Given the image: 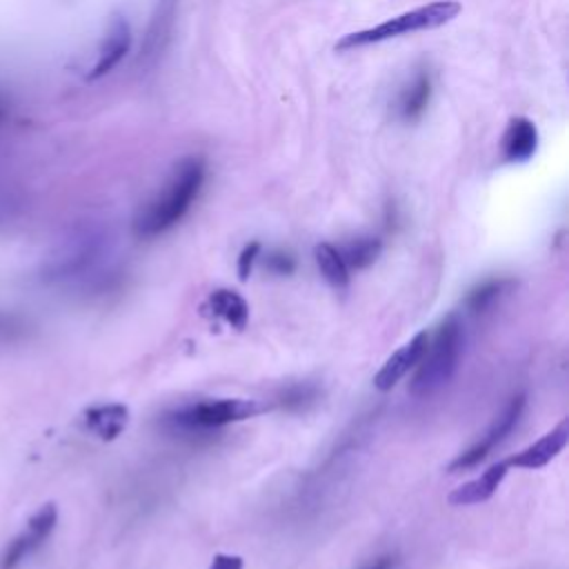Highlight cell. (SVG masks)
Wrapping results in <instances>:
<instances>
[{
  "label": "cell",
  "mask_w": 569,
  "mask_h": 569,
  "mask_svg": "<svg viewBox=\"0 0 569 569\" xmlns=\"http://www.w3.org/2000/svg\"><path fill=\"white\" fill-rule=\"evenodd\" d=\"M207 178V164L198 156L182 158L160 191L140 207L133 218V233L138 238H156L176 227L191 209L202 191Z\"/></svg>",
  "instance_id": "cell-1"
},
{
  "label": "cell",
  "mask_w": 569,
  "mask_h": 569,
  "mask_svg": "<svg viewBox=\"0 0 569 569\" xmlns=\"http://www.w3.org/2000/svg\"><path fill=\"white\" fill-rule=\"evenodd\" d=\"M465 347V327L462 320L451 313L447 316L440 327L436 329V336L427 342V349L416 365V376L409 385L411 393L416 398H427L440 391L456 373L460 356Z\"/></svg>",
  "instance_id": "cell-2"
},
{
  "label": "cell",
  "mask_w": 569,
  "mask_h": 569,
  "mask_svg": "<svg viewBox=\"0 0 569 569\" xmlns=\"http://www.w3.org/2000/svg\"><path fill=\"white\" fill-rule=\"evenodd\" d=\"M458 13H460V4L456 0H436V2H429L425 7H416L411 11L398 13V16L389 18V20L376 24V27L347 33L336 42V49L338 51H351V49H360V47H367V44L400 38V36H407V33L438 29V27L451 22Z\"/></svg>",
  "instance_id": "cell-3"
},
{
  "label": "cell",
  "mask_w": 569,
  "mask_h": 569,
  "mask_svg": "<svg viewBox=\"0 0 569 569\" xmlns=\"http://www.w3.org/2000/svg\"><path fill=\"white\" fill-rule=\"evenodd\" d=\"M267 407L258 400L247 398H218V400H200L182 405L169 411L167 425L176 431L184 433H209L231 422H240L262 413Z\"/></svg>",
  "instance_id": "cell-4"
},
{
  "label": "cell",
  "mask_w": 569,
  "mask_h": 569,
  "mask_svg": "<svg viewBox=\"0 0 569 569\" xmlns=\"http://www.w3.org/2000/svg\"><path fill=\"white\" fill-rule=\"evenodd\" d=\"M58 522V509L56 505H42L27 525L7 542V547L0 553V569H20L24 560H29L42 542L51 536Z\"/></svg>",
  "instance_id": "cell-5"
},
{
  "label": "cell",
  "mask_w": 569,
  "mask_h": 569,
  "mask_svg": "<svg viewBox=\"0 0 569 569\" xmlns=\"http://www.w3.org/2000/svg\"><path fill=\"white\" fill-rule=\"evenodd\" d=\"M525 405H527V396H525V393L511 396V400L505 405L502 413L491 422V427L485 431V436H482L476 445H471L467 451H462V453L449 465V471H451V473H456V471H467V469H473L476 465H480V462L516 429V425H518L520 418H522Z\"/></svg>",
  "instance_id": "cell-6"
},
{
  "label": "cell",
  "mask_w": 569,
  "mask_h": 569,
  "mask_svg": "<svg viewBox=\"0 0 569 569\" xmlns=\"http://www.w3.org/2000/svg\"><path fill=\"white\" fill-rule=\"evenodd\" d=\"M427 342H429L427 331H418L407 345L396 349L373 376V387L378 391H391L420 362L427 349Z\"/></svg>",
  "instance_id": "cell-7"
},
{
  "label": "cell",
  "mask_w": 569,
  "mask_h": 569,
  "mask_svg": "<svg viewBox=\"0 0 569 569\" xmlns=\"http://www.w3.org/2000/svg\"><path fill=\"white\" fill-rule=\"evenodd\" d=\"M569 440V422L567 418L560 420L551 431H547L542 438H538L536 442H531L529 447L520 449L518 453L507 458L509 469H540L547 462H551L567 445Z\"/></svg>",
  "instance_id": "cell-8"
},
{
  "label": "cell",
  "mask_w": 569,
  "mask_h": 569,
  "mask_svg": "<svg viewBox=\"0 0 569 569\" xmlns=\"http://www.w3.org/2000/svg\"><path fill=\"white\" fill-rule=\"evenodd\" d=\"M509 473V465L507 460H498L491 467H487L480 476L462 482L460 487H456L449 496L447 502L453 507H469V505H480L485 500H489L496 489L500 487V482L505 480V476Z\"/></svg>",
  "instance_id": "cell-9"
},
{
  "label": "cell",
  "mask_w": 569,
  "mask_h": 569,
  "mask_svg": "<svg viewBox=\"0 0 569 569\" xmlns=\"http://www.w3.org/2000/svg\"><path fill=\"white\" fill-rule=\"evenodd\" d=\"M131 47V29H129V22L120 16H116L109 24V31L104 36V42L98 51V60L96 64L91 67V73L89 78L96 80V78H102L107 76L111 69H116L120 64V60L127 56Z\"/></svg>",
  "instance_id": "cell-10"
},
{
  "label": "cell",
  "mask_w": 569,
  "mask_h": 569,
  "mask_svg": "<svg viewBox=\"0 0 569 569\" xmlns=\"http://www.w3.org/2000/svg\"><path fill=\"white\" fill-rule=\"evenodd\" d=\"M538 151V129L525 118L516 116L509 120L502 133V156L507 162H527Z\"/></svg>",
  "instance_id": "cell-11"
},
{
  "label": "cell",
  "mask_w": 569,
  "mask_h": 569,
  "mask_svg": "<svg viewBox=\"0 0 569 569\" xmlns=\"http://www.w3.org/2000/svg\"><path fill=\"white\" fill-rule=\"evenodd\" d=\"M202 313L213 316L231 325L233 329H244L249 322V305L247 300L233 289H216L202 302Z\"/></svg>",
  "instance_id": "cell-12"
},
{
  "label": "cell",
  "mask_w": 569,
  "mask_h": 569,
  "mask_svg": "<svg viewBox=\"0 0 569 569\" xmlns=\"http://www.w3.org/2000/svg\"><path fill=\"white\" fill-rule=\"evenodd\" d=\"M429 98H431V76L427 69H418L398 96L396 109H398L400 120H405V122L418 120L425 113V109L429 107Z\"/></svg>",
  "instance_id": "cell-13"
},
{
  "label": "cell",
  "mask_w": 569,
  "mask_h": 569,
  "mask_svg": "<svg viewBox=\"0 0 569 569\" xmlns=\"http://www.w3.org/2000/svg\"><path fill=\"white\" fill-rule=\"evenodd\" d=\"M129 422V409L120 402L111 405H98L84 411V425L89 431H93L102 440L118 438Z\"/></svg>",
  "instance_id": "cell-14"
},
{
  "label": "cell",
  "mask_w": 569,
  "mask_h": 569,
  "mask_svg": "<svg viewBox=\"0 0 569 569\" xmlns=\"http://www.w3.org/2000/svg\"><path fill=\"white\" fill-rule=\"evenodd\" d=\"M313 258H316V264H318L322 278L333 289H345L349 284V269H347L338 247H333L329 242H320L313 249Z\"/></svg>",
  "instance_id": "cell-15"
},
{
  "label": "cell",
  "mask_w": 569,
  "mask_h": 569,
  "mask_svg": "<svg viewBox=\"0 0 569 569\" xmlns=\"http://www.w3.org/2000/svg\"><path fill=\"white\" fill-rule=\"evenodd\" d=\"M347 269H367L373 264L382 251V242L376 236H358L342 247H338Z\"/></svg>",
  "instance_id": "cell-16"
},
{
  "label": "cell",
  "mask_w": 569,
  "mask_h": 569,
  "mask_svg": "<svg viewBox=\"0 0 569 569\" xmlns=\"http://www.w3.org/2000/svg\"><path fill=\"white\" fill-rule=\"evenodd\" d=\"M513 282L507 280V278H489L480 284H476L467 298H465V305L471 313H482L487 311L489 307H493V302L507 291V287H511Z\"/></svg>",
  "instance_id": "cell-17"
},
{
  "label": "cell",
  "mask_w": 569,
  "mask_h": 569,
  "mask_svg": "<svg viewBox=\"0 0 569 569\" xmlns=\"http://www.w3.org/2000/svg\"><path fill=\"white\" fill-rule=\"evenodd\" d=\"M318 400V389L313 385H291L278 396V405L287 411H305Z\"/></svg>",
  "instance_id": "cell-18"
},
{
  "label": "cell",
  "mask_w": 569,
  "mask_h": 569,
  "mask_svg": "<svg viewBox=\"0 0 569 569\" xmlns=\"http://www.w3.org/2000/svg\"><path fill=\"white\" fill-rule=\"evenodd\" d=\"M260 249H262V244L258 240H251L249 244L242 247V251L238 256V278L240 280H247L251 276L253 264L260 258Z\"/></svg>",
  "instance_id": "cell-19"
},
{
  "label": "cell",
  "mask_w": 569,
  "mask_h": 569,
  "mask_svg": "<svg viewBox=\"0 0 569 569\" xmlns=\"http://www.w3.org/2000/svg\"><path fill=\"white\" fill-rule=\"evenodd\" d=\"M264 264H267L269 271H273V273H278V276H289V273H293V269H296V260H293V256L287 253V251H271V253L267 256Z\"/></svg>",
  "instance_id": "cell-20"
},
{
  "label": "cell",
  "mask_w": 569,
  "mask_h": 569,
  "mask_svg": "<svg viewBox=\"0 0 569 569\" xmlns=\"http://www.w3.org/2000/svg\"><path fill=\"white\" fill-rule=\"evenodd\" d=\"M209 569H244V560L233 553H216Z\"/></svg>",
  "instance_id": "cell-21"
},
{
  "label": "cell",
  "mask_w": 569,
  "mask_h": 569,
  "mask_svg": "<svg viewBox=\"0 0 569 569\" xmlns=\"http://www.w3.org/2000/svg\"><path fill=\"white\" fill-rule=\"evenodd\" d=\"M398 565V556L396 553H385L376 560H371L369 565H365L362 569H393Z\"/></svg>",
  "instance_id": "cell-22"
}]
</instances>
